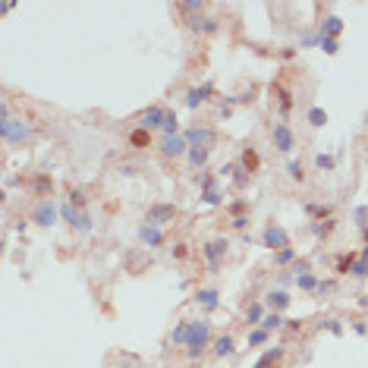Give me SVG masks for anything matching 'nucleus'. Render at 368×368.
Returning <instances> with one entry per match:
<instances>
[{
	"label": "nucleus",
	"mask_w": 368,
	"mask_h": 368,
	"mask_svg": "<svg viewBox=\"0 0 368 368\" xmlns=\"http://www.w3.org/2000/svg\"><path fill=\"white\" fill-rule=\"evenodd\" d=\"M0 135H3L6 145L13 142H29L32 139V129L25 123H19V120H10V107H0Z\"/></svg>",
	"instance_id": "nucleus-1"
},
{
	"label": "nucleus",
	"mask_w": 368,
	"mask_h": 368,
	"mask_svg": "<svg viewBox=\"0 0 368 368\" xmlns=\"http://www.w3.org/2000/svg\"><path fill=\"white\" fill-rule=\"evenodd\" d=\"M208 333H211V324L208 321H189V333H186V343H189V359H195L204 349V343H208Z\"/></svg>",
	"instance_id": "nucleus-2"
},
{
	"label": "nucleus",
	"mask_w": 368,
	"mask_h": 368,
	"mask_svg": "<svg viewBox=\"0 0 368 368\" xmlns=\"http://www.w3.org/2000/svg\"><path fill=\"white\" fill-rule=\"evenodd\" d=\"M271 135H274V148L284 151V155H289V151L296 148V135H293V129H289L286 123H274Z\"/></svg>",
	"instance_id": "nucleus-3"
},
{
	"label": "nucleus",
	"mask_w": 368,
	"mask_h": 368,
	"mask_svg": "<svg viewBox=\"0 0 368 368\" xmlns=\"http://www.w3.org/2000/svg\"><path fill=\"white\" fill-rule=\"evenodd\" d=\"M264 245H268V249H277V252L286 249V245H289V243H286V230L271 224L268 230H264Z\"/></svg>",
	"instance_id": "nucleus-4"
},
{
	"label": "nucleus",
	"mask_w": 368,
	"mask_h": 368,
	"mask_svg": "<svg viewBox=\"0 0 368 368\" xmlns=\"http://www.w3.org/2000/svg\"><path fill=\"white\" fill-rule=\"evenodd\" d=\"M60 214H63L66 220L76 227V230H91V217L88 214H79V211H73V204L66 202V204H60Z\"/></svg>",
	"instance_id": "nucleus-5"
},
{
	"label": "nucleus",
	"mask_w": 368,
	"mask_h": 368,
	"mask_svg": "<svg viewBox=\"0 0 368 368\" xmlns=\"http://www.w3.org/2000/svg\"><path fill=\"white\" fill-rule=\"evenodd\" d=\"M173 214H176L173 204H151V208H148V224H155V227L158 224H167Z\"/></svg>",
	"instance_id": "nucleus-6"
},
{
	"label": "nucleus",
	"mask_w": 368,
	"mask_h": 368,
	"mask_svg": "<svg viewBox=\"0 0 368 368\" xmlns=\"http://www.w3.org/2000/svg\"><path fill=\"white\" fill-rule=\"evenodd\" d=\"M227 252V243L224 239H214V243H208L204 245V258H208V264H211V271H217V264H220V255Z\"/></svg>",
	"instance_id": "nucleus-7"
},
{
	"label": "nucleus",
	"mask_w": 368,
	"mask_h": 368,
	"mask_svg": "<svg viewBox=\"0 0 368 368\" xmlns=\"http://www.w3.org/2000/svg\"><path fill=\"white\" fill-rule=\"evenodd\" d=\"M142 123H145V129H158V126H164L167 123V110L164 107H151V110H145V117H142Z\"/></svg>",
	"instance_id": "nucleus-8"
},
{
	"label": "nucleus",
	"mask_w": 368,
	"mask_h": 368,
	"mask_svg": "<svg viewBox=\"0 0 368 368\" xmlns=\"http://www.w3.org/2000/svg\"><path fill=\"white\" fill-rule=\"evenodd\" d=\"M186 142H192V148H208V145H214V132L211 129H189L186 132Z\"/></svg>",
	"instance_id": "nucleus-9"
},
{
	"label": "nucleus",
	"mask_w": 368,
	"mask_h": 368,
	"mask_svg": "<svg viewBox=\"0 0 368 368\" xmlns=\"http://www.w3.org/2000/svg\"><path fill=\"white\" fill-rule=\"evenodd\" d=\"M57 220V208L50 202H41L38 208H35V224H41V227H50Z\"/></svg>",
	"instance_id": "nucleus-10"
},
{
	"label": "nucleus",
	"mask_w": 368,
	"mask_h": 368,
	"mask_svg": "<svg viewBox=\"0 0 368 368\" xmlns=\"http://www.w3.org/2000/svg\"><path fill=\"white\" fill-rule=\"evenodd\" d=\"M161 148H164V155H170V158H179V155L186 151V139H179V135H164Z\"/></svg>",
	"instance_id": "nucleus-11"
},
{
	"label": "nucleus",
	"mask_w": 368,
	"mask_h": 368,
	"mask_svg": "<svg viewBox=\"0 0 368 368\" xmlns=\"http://www.w3.org/2000/svg\"><path fill=\"white\" fill-rule=\"evenodd\" d=\"M284 356H286V349H284V346H274V349H268V353H264L258 362H255V368H274Z\"/></svg>",
	"instance_id": "nucleus-12"
},
{
	"label": "nucleus",
	"mask_w": 368,
	"mask_h": 368,
	"mask_svg": "<svg viewBox=\"0 0 368 368\" xmlns=\"http://www.w3.org/2000/svg\"><path fill=\"white\" fill-rule=\"evenodd\" d=\"M268 305L274 312H284L289 305V293H284V289H274V293H268Z\"/></svg>",
	"instance_id": "nucleus-13"
},
{
	"label": "nucleus",
	"mask_w": 368,
	"mask_h": 368,
	"mask_svg": "<svg viewBox=\"0 0 368 368\" xmlns=\"http://www.w3.org/2000/svg\"><path fill=\"white\" fill-rule=\"evenodd\" d=\"M195 302H202L208 312H214L217 309V289H199V293H195Z\"/></svg>",
	"instance_id": "nucleus-14"
},
{
	"label": "nucleus",
	"mask_w": 368,
	"mask_h": 368,
	"mask_svg": "<svg viewBox=\"0 0 368 368\" xmlns=\"http://www.w3.org/2000/svg\"><path fill=\"white\" fill-rule=\"evenodd\" d=\"M142 239L148 245H161V243H164V233H161L155 224H148V227H142Z\"/></svg>",
	"instance_id": "nucleus-15"
},
{
	"label": "nucleus",
	"mask_w": 368,
	"mask_h": 368,
	"mask_svg": "<svg viewBox=\"0 0 368 368\" xmlns=\"http://www.w3.org/2000/svg\"><path fill=\"white\" fill-rule=\"evenodd\" d=\"M340 32H343V19H337V16H330V19H324V38H337Z\"/></svg>",
	"instance_id": "nucleus-16"
},
{
	"label": "nucleus",
	"mask_w": 368,
	"mask_h": 368,
	"mask_svg": "<svg viewBox=\"0 0 368 368\" xmlns=\"http://www.w3.org/2000/svg\"><path fill=\"white\" fill-rule=\"evenodd\" d=\"M214 353H217L220 359H224V356H230V353H233V337H230V333H224V337H217V340H214Z\"/></svg>",
	"instance_id": "nucleus-17"
},
{
	"label": "nucleus",
	"mask_w": 368,
	"mask_h": 368,
	"mask_svg": "<svg viewBox=\"0 0 368 368\" xmlns=\"http://www.w3.org/2000/svg\"><path fill=\"white\" fill-rule=\"evenodd\" d=\"M208 95H211V88H208V85H202V88H192V91H189V107L204 104V101H208Z\"/></svg>",
	"instance_id": "nucleus-18"
},
{
	"label": "nucleus",
	"mask_w": 368,
	"mask_h": 368,
	"mask_svg": "<svg viewBox=\"0 0 368 368\" xmlns=\"http://www.w3.org/2000/svg\"><path fill=\"white\" fill-rule=\"evenodd\" d=\"M148 142H151V132L145 129V126H142V129H135V132L129 135V145H135V148H145Z\"/></svg>",
	"instance_id": "nucleus-19"
},
{
	"label": "nucleus",
	"mask_w": 368,
	"mask_h": 368,
	"mask_svg": "<svg viewBox=\"0 0 368 368\" xmlns=\"http://www.w3.org/2000/svg\"><path fill=\"white\" fill-rule=\"evenodd\" d=\"M208 151L211 148H189V164L192 167H202L204 161H208Z\"/></svg>",
	"instance_id": "nucleus-20"
},
{
	"label": "nucleus",
	"mask_w": 368,
	"mask_h": 368,
	"mask_svg": "<svg viewBox=\"0 0 368 368\" xmlns=\"http://www.w3.org/2000/svg\"><path fill=\"white\" fill-rule=\"evenodd\" d=\"M204 204H217L220 202V195H217V189H214V179H204Z\"/></svg>",
	"instance_id": "nucleus-21"
},
{
	"label": "nucleus",
	"mask_w": 368,
	"mask_h": 368,
	"mask_svg": "<svg viewBox=\"0 0 368 368\" xmlns=\"http://www.w3.org/2000/svg\"><path fill=\"white\" fill-rule=\"evenodd\" d=\"M284 324H286V321H284V318H280V315H277V312H274V315H264V321H261V327H264V330H277V327H284Z\"/></svg>",
	"instance_id": "nucleus-22"
},
{
	"label": "nucleus",
	"mask_w": 368,
	"mask_h": 368,
	"mask_svg": "<svg viewBox=\"0 0 368 368\" xmlns=\"http://www.w3.org/2000/svg\"><path fill=\"white\" fill-rule=\"evenodd\" d=\"M309 123H312V126H324V123H327V114H324L321 107H312V110H309Z\"/></svg>",
	"instance_id": "nucleus-23"
},
{
	"label": "nucleus",
	"mask_w": 368,
	"mask_h": 368,
	"mask_svg": "<svg viewBox=\"0 0 368 368\" xmlns=\"http://www.w3.org/2000/svg\"><path fill=\"white\" fill-rule=\"evenodd\" d=\"M293 258H296V249H289V245H286V249H280L277 255H274V264H289Z\"/></svg>",
	"instance_id": "nucleus-24"
},
{
	"label": "nucleus",
	"mask_w": 368,
	"mask_h": 368,
	"mask_svg": "<svg viewBox=\"0 0 368 368\" xmlns=\"http://www.w3.org/2000/svg\"><path fill=\"white\" fill-rule=\"evenodd\" d=\"M186 333H189V321H183L179 327H173V333H170V340H173V343H186Z\"/></svg>",
	"instance_id": "nucleus-25"
},
{
	"label": "nucleus",
	"mask_w": 368,
	"mask_h": 368,
	"mask_svg": "<svg viewBox=\"0 0 368 368\" xmlns=\"http://www.w3.org/2000/svg\"><path fill=\"white\" fill-rule=\"evenodd\" d=\"M243 164L249 167V173H252V170H258V155H255L252 148H245V155H243Z\"/></svg>",
	"instance_id": "nucleus-26"
},
{
	"label": "nucleus",
	"mask_w": 368,
	"mask_h": 368,
	"mask_svg": "<svg viewBox=\"0 0 368 368\" xmlns=\"http://www.w3.org/2000/svg\"><path fill=\"white\" fill-rule=\"evenodd\" d=\"M192 29L195 32H214V29H217V22H214V19H192Z\"/></svg>",
	"instance_id": "nucleus-27"
},
{
	"label": "nucleus",
	"mask_w": 368,
	"mask_h": 368,
	"mask_svg": "<svg viewBox=\"0 0 368 368\" xmlns=\"http://www.w3.org/2000/svg\"><path fill=\"white\" fill-rule=\"evenodd\" d=\"M296 284L302 286V289H315V286H318V280H315L312 274H302V277H296Z\"/></svg>",
	"instance_id": "nucleus-28"
},
{
	"label": "nucleus",
	"mask_w": 368,
	"mask_h": 368,
	"mask_svg": "<svg viewBox=\"0 0 368 368\" xmlns=\"http://www.w3.org/2000/svg\"><path fill=\"white\" fill-rule=\"evenodd\" d=\"M179 10H183V13H202L204 3H202V0H192V3H179Z\"/></svg>",
	"instance_id": "nucleus-29"
},
{
	"label": "nucleus",
	"mask_w": 368,
	"mask_h": 368,
	"mask_svg": "<svg viewBox=\"0 0 368 368\" xmlns=\"http://www.w3.org/2000/svg\"><path fill=\"white\" fill-rule=\"evenodd\" d=\"M264 337H268V330H264V327H261V330H252V333H249V346L264 343Z\"/></svg>",
	"instance_id": "nucleus-30"
},
{
	"label": "nucleus",
	"mask_w": 368,
	"mask_h": 368,
	"mask_svg": "<svg viewBox=\"0 0 368 368\" xmlns=\"http://www.w3.org/2000/svg\"><path fill=\"white\" fill-rule=\"evenodd\" d=\"M286 170H289V176H293V179H299V183H302V179H305V173H302V167H299V164H296V161H289V164H286Z\"/></svg>",
	"instance_id": "nucleus-31"
},
{
	"label": "nucleus",
	"mask_w": 368,
	"mask_h": 368,
	"mask_svg": "<svg viewBox=\"0 0 368 368\" xmlns=\"http://www.w3.org/2000/svg\"><path fill=\"white\" fill-rule=\"evenodd\" d=\"M245 321H249V324H258V321H264V318H261V305H252V309H249V315H245Z\"/></svg>",
	"instance_id": "nucleus-32"
},
{
	"label": "nucleus",
	"mask_w": 368,
	"mask_h": 368,
	"mask_svg": "<svg viewBox=\"0 0 368 368\" xmlns=\"http://www.w3.org/2000/svg\"><path fill=\"white\" fill-rule=\"evenodd\" d=\"M277 95H280V107H284V110H289V107H293V95H289V91L277 88Z\"/></svg>",
	"instance_id": "nucleus-33"
},
{
	"label": "nucleus",
	"mask_w": 368,
	"mask_h": 368,
	"mask_svg": "<svg viewBox=\"0 0 368 368\" xmlns=\"http://www.w3.org/2000/svg\"><path fill=\"white\" fill-rule=\"evenodd\" d=\"M321 47L327 50V54H337V50H340L337 47V38H324V35H321Z\"/></svg>",
	"instance_id": "nucleus-34"
},
{
	"label": "nucleus",
	"mask_w": 368,
	"mask_h": 368,
	"mask_svg": "<svg viewBox=\"0 0 368 368\" xmlns=\"http://www.w3.org/2000/svg\"><path fill=\"white\" fill-rule=\"evenodd\" d=\"M70 204H76V208H82V204H85V195H82L79 189H70Z\"/></svg>",
	"instance_id": "nucleus-35"
},
{
	"label": "nucleus",
	"mask_w": 368,
	"mask_h": 368,
	"mask_svg": "<svg viewBox=\"0 0 368 368\" xmlns=\"http://www.w3.org/2000/svg\"><path fill=\"white\" fill-rule=\"evenodd\" d=\"M164 129H167V135H173V132H176V114H170V110H167V123H164Z\"/></svg>",
	"instance_id": "nucleus-36"
},
{
	"label": "nucleus",
	"mask_w": 368,
	"mask_h": 368,
	"mask_svg": "<svg viewBox=\"0 0 368 368\" xmlns=\"http://www.w3.org/2000/svg\"><path fill=\"white\" fill-rule=\"evenodd\" d=\"M318 167H321V170H333V158H327V155H318Z\"/></svg>",
	"instance_id": "nucleus-37"
},
{
	"label": "nucleus",
	"mask_w": 368,
	"mask_h": 368,
	"mask_svg": "<svg viewBox=\"0 0 368 368\" xmlns=\"http://www.w3.org/2000/svg\"><path fill=\"white\" fill-rule=\"evenodd\" d=\"M186 255H189V249H186V245H176V249H173V258H186Z\"/></svg>",
	"instance_id": "nucleus-38"
},
{
	"label": "nucleus",
	"mask_w": 368,
	"mask_h": 368,
	"mask_svg": "<svg viewBox=\"0 0 368 368\" xmlns=\"http://www.w3.org/2000/svg\"><path fill=\"white\" fill-rule=\"evenodd\" d=\"M233 227H236V230H245V227H249V220H245V217H236Z\"/></svg>",
	"instance_id": "nucleus-39"
},
{
	"label": "nucleus",
	"mask_w": 368,
	"mask_h": 368,
	"mask_svg": "<svg viewBox=\"0 0 368 368\" xmlns=\"http://www.w3.org/2000/svg\"><path fill=\"white\" fill-rule=\"evenodd\" d=\"M327 330H330V333H340L343 327H340V321H327Z\"/></svg>",
	"instance_id": "nucleus-40"
},
{
	"label": "nucleus",
	"mask_w": 368,
	"mask_h": 368,
	"mask_svg": "<svg viewBox=\"0 0 368 368\" xmlns=\"http://www.w3.org/2000/svg\"><path fill=\"white\" fill-rule=\"evenodd\" d=\"M362 261H365V264H368V249H365V252H362Z\"/></svg>",
	"instance_id": "nucleus-41"
}]
</instances>
